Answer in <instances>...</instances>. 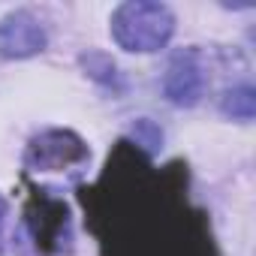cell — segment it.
Masks as SVG:
<instances>
[{"label":"cell","mask_w":256,"mask_h":256,"mask_svg":"<svg viewBox=\"0 0 256 256\" xmlns=\"http://www.w3.org/2000/svg\"><path fill=\"white\" fill-rule=\"evenodd\" d=\"M90 160L88 145L70 130H46L30 139L24 151V169L30 172H66Z\"/></svg>","instance_id":"2"},{"label":"cell","mask_w":256,"mask_h":256,"mask_svg":"<svg viewBox=\"0 0 256 256\" xmlns=\"http://www.w3.org/2000/svg\"><path fill=\"white\" fill-rule=\"evenodd\" d=\"M4 220H6V199L0 196V229H4Z\"/></svg>","instance_id":"7"},{"label":"cell","mask_w":256,"mask_h":256,"mask_svg":"<svg viewBox=\"0 0 256 256\" xmlns=\"http://www.w3.org/2000/svg\"><path fill=\"white\" fill-rule=\"evenodd\" d=\"M46 42H48L46 28L34 12L16 10L0 18V58H6V60L34 58L46 48Z\"/></svg>","instance_id":"4"},{"label":"cell","mask_w":256,"mask_h":256,"mask_svg":"<svg viewBox=\"0 0 256 256\" xmlns=\"http://www.w3.org/2000/svg\"><path fill=\"white\" fill-rule=\"evenodd\" d=\"M133 136H136V142L145 145V148H157V145L163 142V133L157 130L151 120H139V124H136V130H133Z\"/></svg>","instance_id":"6"},{"label":"cell","mask_w":256,"mask_h":256,"mask_svg":"<svg viewBox=\"0 0 256 256\" xmlns=\"http://www.w3.org/2000/svg\"><path fill=\"white\" fill-rule=\"evenodd\" d=\"M220 108H223V114H229V118H235V120H253V108H256L253 88H250V84H238V88L226 90Z\"/></svg>","instance_id":"5"},{"label":"cell","mask_w":256,"mask_h":256,"mask_svg":"<svg viewBox=\"0 0 256 256\" xmlns=\"http://www.w3.org/2000/svg\"><path fill=\"white\" fill-rule=\"evenodd\" d=\"M205 84H208V76L196 48H184L169 60L166 76H163V94L169 96V102L196 106L205 94Z\"/></svg>","instance_id":"3"},{"label":"cell","mask_w":256,"mask_h":256,"mask_svg":"<svg viewBox=\"0 0 256 256\" xmlns=\"http://www.w3.org/2000/svg\"><path fill=\"white\" fill-rule=\"evenodd\" d=\"M175 34V16L166 4L154 0H130L112 16V36L124 52L151 54L160 52Z\"/></svg>","instance_id":"1"}]
</instances>
